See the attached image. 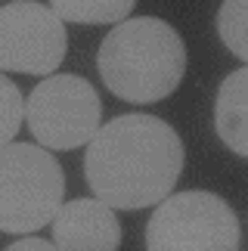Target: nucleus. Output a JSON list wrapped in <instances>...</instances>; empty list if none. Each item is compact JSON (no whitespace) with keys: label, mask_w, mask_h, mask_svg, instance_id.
Masks as SVG:
<instances>
[{"label":"nucleus","mask_w":248,"mask_h":251,"mask_svg":"<svg viewBox=\"0 0 248 251\" xmlns=\"http://www.w3.org/2000/svg\"><path fill=\"white\" fill-rule=\"evenodd\" d=\"M183 171V143L155 115H118L87 143V186L106 208L140 211L161 205Z\"/></svg>","instance_id":"nucleus-1"},{"label":"nucleus","mask_w":248,"mask_h":251,"mask_svg":"<svg viewBox=\"0 0 248 251\" xmlns=\"http://www.w3.org/2000/svg\"><path fill=\"white\" fill-rule=\"evenodd\" d=\"M97 69L118 100L149 105L180 87L186 72V44L165 19H124L102 37Z\"/></svg>","instance_id":"nucleus-2"},{"label":"nucleus","mask_w":248,"mask_h":251,"mask_svg":"<svg viewBox=\"0 0 248 251\" xmlns=\"http://www.w3.org/2000/svg\"><path fill=\"white\" fill-rule=\"evenodd\" d=\"M62 165L34 143L0 146V233L28 236L62 208Z\"/></svg>","instance_id":"nucleus-3"},{"label":"nucleus","mask_w":248,"mask_h":251,"mask_svg":"<svg viewBox=\"0 0 248 251\" xmlns=\"http://www.w3.org/2000/svg\"><path fill=\"white\" fill-rule=\"evenodd\" d=\"M242 226L214 192H171L146 224V251H239Z\"/></svg>","instance_id":"nucleus-4"},{"label":"nucleus","mask_w":248,"mask_h":251,"mask_svg":"<svg viewBox=\"0 0 248 251\" xmlns=\"http://www.w3.org/2000/svg\"><path fill=\"white\" fill-rule=\"evenodd\" d=\"M102 100L81 75H50L28 93L25 121L41 149H78L97 137Z\"/></svg>","instance_id":"nucleus-5"},{"label":"nucleus","mask_w":248,"mask_h":251,"mask_svg":"<svg viewBox=\"0 0 248 251\" xmlns=\"http://www.w3.org/2000/svg\"><path fill=\"white\" fill-rule=\"evenodd\" d=\"M69 37L47 3L16 0L0 6V75H50L62 65Z\"/></svg>","instance_id":"nucleus-6"},{"label":"nucleus","mask_w":248,"mask_h":251,"mask_svg":"<svg viewBox=\"0 0 248 251\" xmlns=\"http://www.w3.org/2000/svg\"><path fill=\"white\" fill-rule=\"evenodd\" d=\"M50 224L56 251H118L121 245V224L115 211L97 199L62 201Z\"/></svg>","instance_id":"nucleus-7"},{"label":"nucleus","mask_w":248,"mask_h":251,"mask_svg":"<svg viewBox=\"0 0 248 251\" xmlns=\"http://www.w3.org/2000/svg\"><path fill=\"white\" fill-rule=\"evenodd\" d=\"M245 96H248V69H236L233 75H226L221 90H217L214 102V127L226 146L236 155H248V130H245Z\"/></svg>","instance_id":"nucleus-8"},{"label":"nucleus","mask_w":248,"mask_h":251,"mask_svg":"<svg viewBox=\"0 0 248 251\" xmlns=\"http://www.w3.org/2000/svg\"><path fill=\"white\" fill-rule=\"evenodd\" d=\"M50 9L56 19L65 22H81V25H121L133 13L130 0H53Z\"/></svg>","instance_id":"nucleus-9"},{"label":"nucleus","mask_w":248,"mask_h":251,"mask_svg":"<svg viewBox=\"0 0 248 251\" xmlns=\"http://www.w3.org/2000/svg\"><path fill=\"white\" fill-rule=\"evenodd\" d=\"M217 31L230 47L236 59H248V3L245 0H226L217 9Z\"/></svg>","instance_id":"nucleus-10"},{"label":"nucleus","mask_w":248,"mask_h":251,"mask_svg":"<svg viewBox=\"0 0 248 251\" xmlns=\"http://www.w3.org/2000/svg\"><path fill=\"white\" fill-rule=\"evenodd\" d=\"M22 118H25V96L22 90L0 75V146H9L13 137L22 127Z\"/></svg>","instance_id":"nucleus-11"},{"label":"nucleus","mask_w":248,"mask_h":251,"mask_svg":"<svg viewBox=\"0 0 248 251\" xmlns=\"http://www.w3.org/2000/svg\"><path fill=\"white\" fill-rule=\"evenodd\" d=\"M6 251H56L53 242H47V239H37V236H22L19 242H13Z\"/></svg>","instance_id":"nucleus-12"}]
</instances>
